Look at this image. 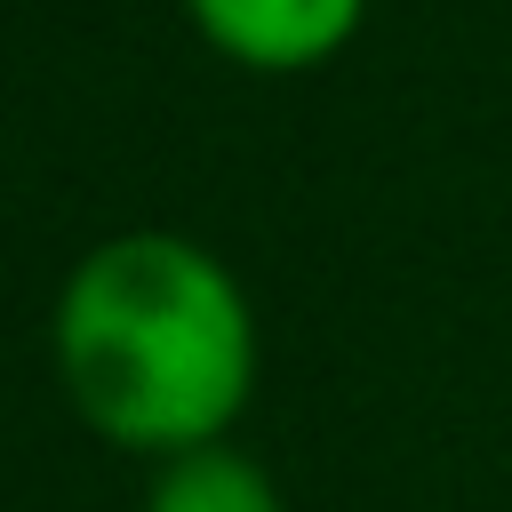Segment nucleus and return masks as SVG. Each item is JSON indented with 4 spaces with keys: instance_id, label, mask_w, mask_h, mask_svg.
Masks as SVG:
<instances>
[{
    "instance_id": "obj_3",
    "label": "nucleus",
    "mask_w": 512,
    "mask_h": 512,
    "mask_svg": "<svg viewBox=\"0 0 512 512\" xmlns=\"http://www.w3.org/2000/svg\"><path fill=\"white\" fill-rule=\"evenodd\" d=\"M144 512H288V504L256 456H240L232 440H208V448H184L152 472Z\"/></svg>"
},
{
    "instance_id": "obj_1",
    "label": "nucleus",
    "mask_w": 512,
    "mask_h": 512,
    "mask_svg": "<svg viewBox=\"0 0 512 512\" xmlns=\"http://www.w3.org/2000/svg\"><path fill=\"white\" fill-rule=\"evenodd\" d=\"M48 352L72 416L152 464L232 440L264 360L232 264L160 224L112 232L64 272Z\"/></svg>"
},
{
    "instance_id": "obj_2",
    "label": "nucleus",
    "mask_w": 512,
    "mask_h": 512,
    "mask_svg": "<svg viewBox=\"0 0 512 512\" xmlns=\"http://www.w3.org/2000/svg\"><path fill=\"white\" fill-rule=\"evenodd\" d=\"M184 16L216 56L248 72H312L360 32L368 0H184Z\"/></svg>"
}]
</instances>
